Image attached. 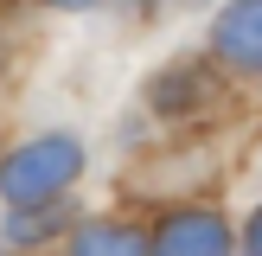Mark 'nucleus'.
Here are the masks:
<instances>
[{
	"instance_id": "obj_1",
	"label": "nucleus",
	"mask_w": 262,
	"mask_h": 256,
	"mask_svg": "<svg viewBox=\"0 0 262 256\" xmlns=\"http://www.w3.org/2000/svg\"><path fill=\"white\" fill-rule=\"evenodd\" d=\"M77 173H83V147H77L71 135H45V141H32V147L7 154L0 186H7L13 205H38V199H58Z\"/></svg>"
},
{
	"instance_id": "obj_2",
	"label": "nucleus",
	"mask_w": 262,
	"mask_h": 256,
	"mask_svg": "<svg viewBox=\"0 0 262 256\" xmlns=\"http://www.w3.org/2000/svg\"><path fill=\"white\" fill-rule=\"evenodd\" d=\"M147 256H230V224L211 211H173L154 230Z\"/></svg>"
},
{
	"instance_id": "obj_3",
	"label": "nucleus",
	"mask_w": 262,
	"mask_h": 256,
	"mask_svg": "<svg viewBox=\"0 0 262 256\" xmlns=\"http://www.w3.org/2000/svg\"><path fill=\"white\" fill-rule=\"evenodd\" d=\"M211 45L237 71H262V0H230L211 19Z\"/></svg>"
},
{
	"instance_id": "obj_4",
	"label": "nucleus",
	"mask_w": 262,
	"mask_h": 256,
	"mask_svg": "<svg viewBox=\"0 0 262 256\" xmlns=\"http://www.w3.org/2000/svg\"><path fill=\"white\" fill-rule=\"evenodd\" d=\"M64 205H51V199H38V205H13V218H7V237L19 243V250H32V243H45V237H58L64 230Z\"/></svg>"
},
{
	"instance_id": "obj_5",
	"label": "nucleus",
	"mask_w": 262,
	"mask_h": 256,
	"mask_svg": "<svg viewBox=\"0 0 262 256\" xmlns=\"http://www.w3.org/2000/svg\"><path fill=\"white\" fill-rule=\"evenodd\" d=\"M71 256H147V243L128 224H83L77 243H71Z\"/></svg>"
},
{
	"instance_id": "obj_6",
	"label": "nucleus",
	"mask_w": 262,
	"mask_h": 256,
	"mask_svg": "<svg viewBox=\"0 0 262 256\" xmlns=\"http://www.w3.org/2000/svg\"><path fill=\"white\" fill-rule=\"evenodd\" d=\"M250 256H262V211L250 218Z\"/></svg>"
},
{
	"instance_id": "obj_7",
	"label": "nucleus",
	"mask_w": 262,
	"mask_h": 256,
	"mask_svg": "<svg viewBox=\"0 0 262 256\" xmlns=\"http://www.w3.org/2000/svg\"><path fill=\"white\" fill-rule=\"evenodd\" d=\"M51 7H96V0H51Z\"/></svg>"
},
{
	"instance_id": "obj_8",
	"label": "nucleus",
	"mask_w": 262,
	"mask_h": 256,
	"mask_svg": "<svg viewBox=\"0 0 262 256\" xmlns=\"http://www.w3.org/2000/svg\"><path fill=\"white\" fill-rule=\"evenodd\" d=\"M0 256H7V250H0Z\"/></svg>"
}]
</instances>
